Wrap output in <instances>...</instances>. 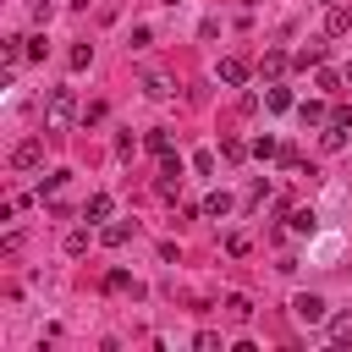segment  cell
I'll return each mask as SVG.
<instances>
[{
  "instance_id": "6da1fadb",
  "label": "cell",
  "mask_w": 352,
  "mask_h": 352,
  "mask_svg": "<svg viewBox=\"0 0 352 352\" xmlns=\"http://www.w3.org/2000/svg\"><path fill=\"white\" fill-rule=\"evenodd\" d=\"M44 116H50V126H66V121L77 116V99H72V88H50V104H44Z\"/></svg>"
},
{
  "instance_id": "7a4b0ae2",
  "label": "cell",
  "mask_w": 352,
  "mask_h": 352,
  "mask_svg": "<svg viewBox=\"0 0 352 352\" xmlns=\"http://www.w3.org/2000/svg\"><path fill=\"white\" fill-rule=\"evenodd\" d=\"M292 314H297L302 324H319V319H324V297H319V292H297V297H292Z\"/></svg>"
},
{
  "instance_id": "3957f363",
  "label": "cell",
  "mask_w": 352,
  "mask_h": 352,
  "mask_svg": "<svg viewBox=\"0 0 352 352\" xmlns=\"http://www.w3.org/2000/svg\"><path fill=\"white\" fill-rule=\"evenodd\" d=\"M38 160H44V143H38V138H28V143L11 148V165H16V170H33Z\"/></svg>"
},
{
  "instance_id": "277c9868",
  "label": "cell",
  "mask_w": 352,
  "mask_h": 352,
  "mask_svg": "<svg viewBox=\"0 0 352 352\" xmlns=\"http://www.w3.org/2000/svg\"><path fill=\"white\" fill-rule=\"evenodd\" d=\"M220 82H231V88H242V82H248V60H236V55H226V60H220Z\"/></svg>"
},
{
  "instance_id": "5b68a950",
  "label": "cell",
  "mask_w": 352,
  "mask_h": 352,
  "mask_svg": "<svg viewBox=\"0 0 352 352\" xmlns=\"http://www.w3.org/2000/svg\"><path fill=\"white\" fill-rule=\"evenodd\" d=\"M226 314H231L236 324H248V319H253V302H248L242 292H231V297H226Z\"/></svg>"
},
{
  "instance_id": "8992f818",
  "label": "cell",
  "mask_w": 352,
  "mask_h": 352,
  "mask_svg": "<svg viewBox=\"0 0 352 352\" xmlns=\"http://www.w3.org/2000/svg\"><path fill=\"white\" fill-rule=\"evenodd\" d=\"M126 236H132V226H126V220H116V226H104V231H99V242H104V248H121Z\"/></svg>"
},
{
  "instance_id": "52a82bcc",
  "label": "cell",
  "mask_w": 352,
  "mask_h": 352,
  "mask_svg": "<svg viewBox=\"0 0 352 352\" xmlns=\"http://www.w3.org/2000/svg\"><path fill=\"white\" fill-rule=\"evenodd\" d=\"M324 33H330V38L352 33V16H346V11H330V16H324Z\"/></svg>"
},
{
  "instance_id": "ba28073f",
  "label": "cell",
  "mask_w": 352,
  "mask_h": 352,
  "mask_svg": "<svg viewBox=\"0 0 352 352\" xmlns=\"http://www.w3.org/2000/svg\"><path fill=\"white\" fill-rule=\"evenodd\" d=\"M258 72H264V77H280V72H286V55H280V50H264Z\"/></svg>"
},
{
  "instance_id": "9c48e42d",
  "label": "cell",
  "mask_w": 352,
  "mask_h": 352,
  "mask_svg": "<svg viewBox=\"0 0 352 352\" xmlns=\"http://www.w3.org/2000/svg\"><path fill=\"white\" fill-rule=\"evenodd\" d=\"M104 214H110V192H94L88 209H82V220H104Z\"/></svg>"
},
{
  "instance_id": "30bf717a",
  "label": "cell",
  "mask_w": 352,
  "mask_h": 352,
  "mask_svg": "<svg viewBox=\"0 0 352 352\" xmlns=\"http://www.w3.org/2000/svg\"><path fill=\"white\" fill-rule=\"evenodd\" d=\"M104 292H138V286H132L126 270H110V275H104Z\"/></svg>"
},
{
  "instance_id": "8fae6325",
  "label": "cell",
  "mask_w": 352,
  "mask_h": 352,
  "mask_svg": "<svg viewBox=\"0 0 352 352\" xmlns=\"http://www.w3.org/2000/svg\"><path fill=\"white\" fill-rule=\"evenodd\" d=\"M330 341H352V314H336L330 319Z\"/></svg>"
},
{
  "instance_id": "7c38bea8",
  "label": "cell",
  "mask_w": 352,
  "mask_h": 352,
  "mask_svg": "<svg viewBox=\"0 0 352 352\" xmlns=\"http://www.w3.org/2000/svg\"><path fill=\"white\" fill-rule=\"evenodd\" d=\"M292 60H297V66H302V72H308V66H319V60H324V50H319V44H308V50H297V55H292Z\"/></svg>"
},
{
  "instance_id": "4fadbf2b",
  "label": "cell",
  "mask_w": 352,
  "mask_h": 352,
  "mask_svg": "<svg viewBox=\"0 0 352 352\" xmlns=\"http://www.w3.org/2000/svg\"><path fill=\"white\" fill-rule=\"evenodd\" d=\"M148 148L165 160V154H170V132H165V126H154V132H148Z\"/></svg>"
},
{
  "instance_id": "5bb4252c",
  "label": "cell",
  "mask_w": 352,
  "mask_h": 352,
  "mask_svg": "<svg viewBox=\"0 0 352 352\" xmlns=\"http://www.w3.org/2000/svg\"><path fill=\"white\" fill-rule=\"evenodd\" d=\"M226 209H231V192H209L204 198V214H226Z\"/></svg>"
},
{
  "instance_id": "9a60e30c",
  "label": "cell",
  "mask_w": 352,
  "mask_h": 352,
  "mask_svg": "<svg viewBox=\"0 0 352 352\" xmlns=\"http://www.w3.org/2000/svg\"><path fill=\"white\" fill-rule=\"evenodd\" d=\"M143 94H148V99H165L170 82H165V77H143Z\"/></svg>"
},
{
  "instance_id": "2e32d148",
  "label": "cell",
  "mask_w": 352,
  "mask_h": 352,
  "mask_svg": "<svg viewBox=\"0 0 352 352\" xmlns=\"http://www.w3.org/2000/svg\"><path fill=\"white\" fill-rule=\"evenodd\" d=\"M264 104H270V110H292V94H286V88H270Z\"/></svg>"
},
{
  "instance_id": "e0dca14e",
  "label": "cell",
  "mask_w": 352,
  "mask_h": 352,
  "mask_svg": "<svg viewBox=\"0 0 352 352\" xmlns=\"http://www.w3.org/2000/svg\"><path fill=\"white\" fill-rule=\"evenodd\" d=\"M292 231L308 236V231H314V209H292Z\"/></svg>"
},
{
  "instance_id": "ac0fdd59",
  "label": "cell",
  "mask_w": 352,
  "mask_h": 352,
  "mask_svg": "<svg viewBox=\"0 0 352 352\" xmlns=\"http://www.w3.org/2000/svg\"><path fill=\"white\" fill-rule=\"evenodd\" d=\"M192 346H198V352H220V336H214V330H198Z\"/></svg>"
},
{
  "instance_id": "d6986e66",
  "label": "cell",
  "mask_w": 352,
  "mask_h": 352,
  "mask_svg": "<svg viewBox=\"0 0 352 352\" xmlns=\"http://www.w3.org/2000/svg\"><path fill=\"white\" fill-rule=\"evenodd\" d=\"M341 143H346V126H336V121H330V132H324V148H330V154H336V148H341Z\"/></svg>"
},
{
  "instance_id": "ffe728a7",
  "label": "cell",
  "mask_w": 352,
  "mask_h": 352,
  "mask_svg": "<svg viewBox=\"0 0 352 352\" xmlns=\"http://www.w3.org/2000/svg\"><path fill=\"white\" fill-rule=\"evenodd\" d=\"M220 154H226V160H242V154H248V143H242V138H226V143H220Z\"/></svg>"
},
{
  "instance_id": "44dd1931",
  "label": "cell",
  "mask_w": 352,
  "mask_h": 352,
  "mask_svg": "<svg viewBox=\"0 0 352 352\" xmlns=\"http://www.w3.org/2000/svg\"><path fill=\"white\" fill-rule=\"evenodd\" d=\"M60 182H66V170H55V176H44V187H38V198H50V192H60Z\"/></svg>"
},
{
  "instance_id": "7402d4cb",
  "label": "cell",
  "mask_w": 352,
  "mask_h": 352,
  "mask_svg": "<svg viewBox=\"0 0 352 352\" xmlns=\"http://www.w3.org/2000/svg\"><path fill=\"white\" fill-rule=\"evenodd\" d=\"M330 121H336V126H352V104H341V110H336Z\"/></svg>"
},
{
  "instance_id": "603a6c76",
  "label": "cell",
  "mask_w": 352,
  "mask_h": 352,
  "mask_svg": "<svg viewBox=\"0 0 352 352\" xmlns=\"http://www.w3.org/2000/svg\"><path fill=\"white\" fill-rule=\"evenodd\" d=\"M346 77H352V66H346Z\"/></svg>"
},
{
  "instance_id": "cb8c5ba5",
  "label": "cell",
  "mask_w": 352,
  "mask_h": 352,
  "mask_svg": "<svg viewBox=\"0 0 352 352\" xmlns=\"http://www.w3.org/2000/svg\"><path fill=\"white\" fill-rule=\"evenodd\" d=\"M165 6H176V0H165Z\"/></svg>"
}]
</instances>
